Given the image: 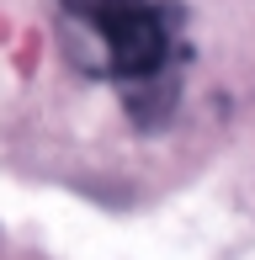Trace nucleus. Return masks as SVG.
Returning a JSON list of instances; mask_svg holds the SVG:
<instances>
[{"label":"nucleus","mask_w":255,"mask_h":260,"mask_svg":"<svg viewBox=\"0 0 255 260\" xmlns=\"http://www.w3.org/2000/svg\"><path fill=\"white\" fill-rule=\"evenodd\" d=\"M138 6H144V0H64V11H69L75 21H85L96 38L112 27V21H122L128 11H138Z\"/></svg>","instance_id":"f257e3e1"}]
</instances>
